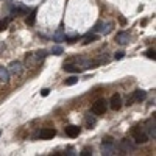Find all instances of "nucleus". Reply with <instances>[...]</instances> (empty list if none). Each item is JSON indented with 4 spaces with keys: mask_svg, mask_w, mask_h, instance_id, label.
<instances>
[{
    "mask_svg": "<svg viewBox=\"0 0 156 156\" xmlns=\"http://www.w3.org/2000/svg\"><path fill=\"white\" fill-rule=\"evenodd\" d=\"M133 139H134L136 144H147L148 142V134L145 133L144 128L136 126V128H133Z\"/></svg>",
    "mask_w": 156,
    "mask_h": 156,
    "instance_id": "f257e3e1",
    "label": "nucleus"
},
{
    "mask_svg": "<svg viewBox=\"0 0 156 156\" xmlns=\"http://www.w3.org/2000/svg\"><path fill=\"white\" fill-rule=\"evenodd\" d=\"M77 63L81 66V69H89V67H95V63L87 58H77Z\"/></svg>",
    "mask_w": 156,
    "mask_h": 156,
    "instance_id": "ddd939ff",
    "label": "nucleus"
},
{
    "mask_svg": "<svg viewBox=\"0 0 156 156\" xmlns=\"http://www.w3.org/2000/svg\"><path fill=\"white\" fill-rule=\"evenodd\" d=\"M101 155H105V156L116 155V145H114L111 140H105L103 144H101Z\"/></svg>",
    "mask_w": 156,
    "mask_h": 156,
    "instance_id": "7ed1b4c3",
    "label": "nucleus"
},
{
    "mask_svg": "<svg viewBox=\"0 0 156 156\" xmlns=\"http://www.w3.org/2000/svg\"><path fill=\"white\" fill-rule=\"evenodd\" d=\"M64 41H67V42H77V41H78V36H66V39Z\"/></svg>",
    "mask_w": 156,
    "mask_h": 156,
    "instance_id": "a878e982",
    "label": "nucleus"
},
{
    "mask_svg": "<svg viewBox=\"0 0 156 156\" xmlns=\"http://www.w3.org/2000/svg\"><path fill=\"white\" fill-rule=\"evenodd\" d=\"M0 81H3V83H8L10 81V72L3 66H0Z\"/></svg>",
    "mask_w": 156,
    "mask_h": 156,
    "instance_id": "dca6fc26",
    "label": "nucleus"
},
{
    "mask_svg": "<svg viewBox=\"0 0 156 156\" xmlns=\"http://www.w3.org/2000/svg\"><path fill=\"white\" fill-rule=\"evenodd\" d=\"M64 70L70 72V73H80L81 72V69L78 66H72V64H64Z\"/></svg>",
    "mask_w": 156,
    "mask_h": 156,
    "instance_id": "6ab92c4d",
    "label": "nucleus"
},
{
    "mask_svg": "<svg viewBox=\"0 0 156 156\" xmlns=\"http://www.w3.org/2000/svg\"><path fill=\"white\" fill-rule=\"evenodd\" d=\"M95 39H97V35H94V33L91 35V33H89V35H87V36L84 38V41H83V42H84V44H91V42H94Z\"/></svg>",
    "mask_w": 156,
    "mask_h": 156,
    "instance_id": "412c9836",
    "label": "nucleus"
},
{
    "mask_svg": "<svg viewBox=\"0 0 156 156\" xmlns=\"http://www.w3.org/2000/svg\"><path fill=\"white\" fill-rule=\"evenodd\" d=\"M80 133H81V128L77 126V125H69V126H66V134H67L69 138H78Z\"/></svg>",
    "mask_w": 156,
    "mask_h": 156,
    "instance_id": "1a4fd4ad",
    "label": "nucleus"
},
{
    "mask_svg": "<svg viewBox=\"0 0 156 156\" xmlns=\"http://www.w3.org/2000/svg\"><path fill=\"white\" fill-rule=\"evenodd\" d=\"M84 122H86V125L89 126V128H92V126H95V125H97V119L94 117L91 112H89V114H86V117H84Z\"/></svg>",
    "mask_w": 156,
    "mask_h": 156,
    "instance_id": "f3484780",
    "label": "nucleus"
},
{
    "mask_svg": "<svg viewBox=\"0 0 156 156\" xmlns=\"http://www.w3.org/2000/svg\"><path fill=\"white\" fill-rule=\"evenodd\" d=\"M109 106H111V109H114V111H119L120 108H122V100H120V95H119V94H114V95L111 97Z\"/></svg>",
    "mask_w": 156,
    "mask_h": 156,
    "instance_id": "9d476101",
    "label": "nucleus"
},
{
    "mask_svg": "<svg viewBox=\"0 0 156 156\" xmlns=\"http://www.w3.org/2000/svg\"><path fill=\"white\" fill-rule=\"evenodd\" d=\"M47 55H49V53H47V50H39V52H36V56H38L39 61H42Z\"/></svg>",
    "mask_w": 156,
    "mask_h": 156,
    "instance_id": "b1692460",
    "label": "nucleus"
},
{
    "mask_svg": "<svg viewBox=\"0 0 156 156\" xmlns=\"http://www.w3.org/2000/svg\"><path fill=\"white\" fill-rule=\"evenodd\" d=\"M0 136H2V130H0Z\"/></svg>",
    "mask_w": 156,
    "mask_h": 156,
    "instance_id": "7c9ffc66",
    "label": "nucleus"
},
{
    "mask_svg": "<svg viewBox=\"0 0 156 156\" xmlns=\"http://www.w3.org/2000/svg\"><path fill=\"white\" fill-rule=\"evenodd\" d=\"M25 63H27V66H30V67H35V66H38V64L41 63V61L38 59L36 53H28V56H27Z\"/></svg>",
    "mask_w": 156,
    "mask_h": 156,
    "instance_id": "4468645a",
    "label": "nucleus"
},
{
    "mask_svg": "<svg viewBox=\"0 0 156 156\" xmlns=\"http://www.w3.org/2000/svg\"><path fill=\"white\" fill-rule=\"evenodd\" d=\"M55 136H56V131L53 130V128H44V130L39 133V138L41 139H52Z\"/></svg>",
    "mask_w": 156,
    "mask_h": 156,
    "instance_id": "f8f14e48",
    "label": "nucleus"
},
{
    "mask_svg": "<svg viewBox=\"0 0 156 156\" xmlns=\"http://www.w3.org/2000/svg\"><path fill=\"white\" fill-rule=\"evenodd\" d=\"M35 20H36V11H33L31 14L27 17V25H33V24H35Z\"/></svg>",
    "mask_w": 156,
    "mask_h": 156,
    "instance_id": "5701e85b",
    "label": "nucleus"
},
{
    "mask_svg": "<svg viewBox=\"0 0 156 156\" xmlns=\"http://www.w3.org/2000/svg\"><path fill=\"white\" fill-rule=\"evenodd\" d=\"M28 13V10L25 8V6H22L20 3H16L14 6H13V10H11V14H16V16H19V14H27Z\"/></svg>",
    "mask_w": 156,
    "mask_h": 156,
    "instance_id": "2eb2a0df",
    "label": "nucleus"
},
{
    "mask_svg": "<svg viewBox=\"0 0 156 156\" xmlns=\"http://www.w3.org/2000/svg\"><path fill=\"white\" fill-rule=\"evenodd\" d=\"M80 155H81V156H91V155H92V148L86 147V148H83V150H81Z\"/></svg>",
    "mask_w": 156,
    "mask_h": 156,
    "instance_id": "393cba45",
    "label": "nucleus"
},
{
    "mask_svg": "<svg viewBox=\"0 0 156 156\" xmlns=\"http://www.w3.org/2000/svg\"><path fill=\"white\" fill-rule=\"evenodd\" d=\"M8 22H10L8 19H6V20H0V31L6 28V25H8Z\"/></svg>",
    "mask_w": 156,
    "mask_h": 156,
    "instance_id": "bb28decb",
    "label": "nucleus"
},
{
    "mask_svg": "<svg viewBox=\"0 0 156 156\" xmlns=\"http://www.w3.org/2000/svg\"><path fill=\"white\" fill-rule=\"evenodd\" d=\"M145 133L148 134V138H153V139L156 138V122H155V117L147 120V131Z\"/></svg>",
    "mask_w": 156,
    "mask_h": 156,
    "instance_id": "0eeeda50",
    "label": "nucleus"
},
{
    "mask_svg": "<svg viewBox=\"0 0 156 156\" xmlns=\"http://www.w3.org/2000/svg\"><path fill=\"white\" fill-rule=\"evenodd\" d=\"M116 41H117V44H120V45H126L128 42H130V35H128L126 31H120V33H117Z\"/></svg>",
    "mask_w": 156,
    "mask_h": 156,
    "instance_id": "9b49d317",
    "label": "nucleus"
},
{
    "mask_svg": "<svg viewBox=\"0 0 156 156\" xmlns=\"http://www.w3.org/2000/svg\"><path fill=\"white\" fill-rule=\"evenodd\" d=\"M147 97V92L145 91H140V89H138V91H134L133 92V95L128 98V105H133L134 101H140V100H144Z\"/></svg>",
    "mask_w": 156,
    "mask_h": 156,
    "instance_id": "423d86ee",
    "label": "nucleus"
},
{
    "mask_svg": "<svg viewBox=\"0 0 156 156\" xmlns=\"http://www.w3.org/2000/svg\"><path fill=\"white\" fill-rule=\"evenodd\" d=\"M53 38H55L56 42H63V41L66 39V35L63 33V27H59V28L56 30V33H55V36H53Z\"/></svg>",
    "mask_w": 156,
    "mask_h": 156,
    "instance_id": "a211bd4d",
    "label": "nucleus"
},
{
    "mask_svg": "<svg viewBox=\"0 0 156 156\" xmlns=\"http://www.w3.org/2000/svg\"><path fill=\"white\" fill-rule=\"evenodd\" d=\"M106 108H108V101L103 100V98H100V100H97L95 103L92 105V112H94V114H98V116H101V114L106 112Z\"/></svg>",
    "mask_w": 156,
    "mask_h": 156,
    "instance_id": "f03ea898",
    "label": "nucleus"
},
{
    "mask_svg": "<svg viewBox=\"0 0 156 156\" xmlns=\"http://www.w3.org/2000/svg\"><path fill=\"white\" fill-rule=\"evenodd\" d=\"M63 47H61V45H55V47H53V49H52V53H53V55H56V56H59V55H63Z\"/></svg>",
    "mask_w": 156,
    "mask_h": 156,
    "instance_id": "4be33fe9",
    "label": "nucleus"
},
{
    "mask_svg": "<svg viewBox=\"0 0 156 156\" xmlns=\"http://www.w3.org/2000/svg\"><path fill=\"white\" fill-rule=\"evenodd\" d=\"M134 148H136V147H134V145H133V144H131V142L128 140V139H123V140H122L120 144H119V150H120L122 153H128V152H133Z\"/></svg>",
    "mask_w": 156,
    "mask_h": 156,
    "instance_id": "6e6552de",
    "label": "nucleus"
},
{
    "mask_svg": "<svg viewBox=\"0 0 156 156\" xmlns=\"http://www.w3.org/2000/svg\"><path fill=\"white\" fill-rule=\"evenodd\" d=\"M77 83H78V77H70V78L64 80V84L66 86H73V84H77Z\"/></svg>",
    "mask_w": 156,
    "mask_h": 156,
    "instance_id": "aec40b11",
    "label": "nucleus"
},
{
    "mask_svg": "<svg viewBox=\"0 0 156 156\" xmlns=\"http://www.w3.org/2000/svg\"><path fill=\"white\" fill-rule=\"evenodd\" d=\"M49 94H50V89H47V87H45V89H42V91H41V95H42V97H47Z\"/></svg>",
    "mask_w": 156,
    "mask_h": 156,
    "instance_id": "c756f323",
    "label": "nucleus"
},
{
    "mask_svg": "<svg viewBox=\"0 0 156 156\" xmlns=\"http://www.w3.org/2000/svg\"><path fill=\"white\" fill-rule=\"evenodd\" d=\"M22 70H24V66H22V63H19V61H13L10 64V69H8L10 75H20Z\"/></svg>",
    "mask_w": 156,
    "mask_h": 156,
    "instance_id": "39448f33",
    "label": "nucleus"
},
{
    "mask_svg": "<svg viewBox=\"0 0 156 156\" xmlns=\"http://www.w3.org/2000/svg\"><path fill=\"white\" fill-rule=\"evenodd\" d=\"M147 56L150 58V59H155V58H156V55H155V50H152V49H150V50H147Z\"/></svg>",
    "mask_w": 156,
    "mask_h": 156,
    "instance_id": "cd10ccee",
    "label": "nucleus"
},
{
    "mask_svg": "<svg viewBox=\"0 0 156 156\" xmlns=\"http://www.w3.org/2000/svg\"><path fill=\"white\" fill-rule=\"evenodd\" d=\"M111 27H112V24H109V22H98L94 27V31H98L101 35H108L111 31Z\"/></svg>",
    "mask_w": 156,
    "mask_h": 156,
    "instance_id": "20e7f679",
    "label": "nucleus"
},
{
    "mask_svg": "<svg viewBox=\"0 0 156 156\" xmlns=\"http://www.w3.org/2000/svg\"><path fill=\"white\" fill-rule=\"evenodd\" d=\"M125 56V52H116V55H114V58L116 59H122Z\"/></svg>",
    "mask_w": 156,
    "mask_h": 156,
    "instance_id": "c85d7f7f",
    "label": "nucleus"
}]
</instances>
